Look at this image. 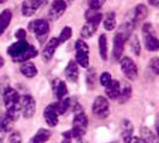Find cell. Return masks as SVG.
Listing matches in <instances>:
<instances>
[{"label": "cell", "mask_w": 159, "mask_h": 143, "mask_svg": "<svg viewBox=\"0 0 159 143\" xmlns=\"http://www.w3.org/2000/svg\"><path fill=\"white\" fill-rule=\"evenodd\" d=\"M92 113L97 118L105 119L110 115V107H109V100L103 95L96 97L93 104H92Z\"/></svg>", "instance_id": "6"}, {"label": "cell", "mask_w": 159, "mask_h": 143, "mask_svg": "<svg viewBox=\"0 0 159 143\" xmlns=\"http://www.w3.org/2000/svg\"><path fill=\"white\" fill-rule=\"evenodd\" d=\"M20 111L25 119H30L36 112V100L30 94H25L20 98Z\"/></svg>", "instance_id": "7"}, {"label": "cell", "mask_w": 159, "mask_h": 143, "mask_svg": "<svg viewBox=\"0 0 159 143\" xmlns=\"http://www.w3.org/2000/svg\"><path fill=\"white\" fill-rule=\"evenodd\" d=\"M75 62L77 64L81 67V68H89L90 66V48H89L88 43L84 40L75 41Z\"/></svg>", "instance_id": "5"}, {"label": "cell", "mask_w": 159, "mask_h": 143, "mask_svg": "<svg viewBox=\"0 0 159 143\" xmlns=\"http://www.w3.org/2000/svg\"><path fill=\"white\" fill-rule=\"evenodd\" d=\"M48 0H23L22 2V15L24 17L34 16L41 7L47 4Z\"/></svg>", "instance_id": "10"}, {"label": "cell", "mask_w": 159, "mask_h": 143, "mask_svg": "<svg viewBox=\"0 0 159 143\" xmlns=\"http://www.w3.org/2000/svg\"><path fill=\"white\" fill-rule=\"evenodd\" d=\"M59 46H60V42L57 40V37H53V38H50V40L46 43V46H44L42 53H41L42 61H43L44 63H48V62L53 58V56L55 54L56 49H57Z\"/></svg>", "instance_id": "12"}, {"label": "cell", "mask_w": 159, "mask_h": 143, "mask_svg": "<svg viewBox=\"0 0 159 143\" xmlns=\"http://www.w3.org/2000/svg\"><path fill=\"white\" fill-rule=\"evenodd\" d=\"M65 1H66V4H67V5H70V4L73 2V0H65Z\"/></svg>", "instance_id": "47"}, {"label": "cell", "mask_w": 159, "mask_h": 143, "mask_svg": "<svg viewBox=\"0 0 159 143\" xmlns=\"http://www.w3.org/2000/svg\"><path fill=\"white\" fill-rule=\"evenodd\" d=\"M39 55V50L36 49V48L31 46L30 44V47L28 48L25 51H24L22 55H19L18 57H15V58H12V61L15 62V63H24V62H26V61H30L31 58L34 57H36V56Z\"/></svg>", "instance_id": "20"}, {"label": "cell", "mask_w": 159, "mask_h": 143, "mask_svg": "<svg viewBox=\"0 0 159 143\" xmlns=\"http://www.w3.org/2000/svg\"><path fill=\"white\" fill-rule=\"evenodd\" d=\"M65 76L70 82H77L79 79V66L74 60L68 61V63L65 68Z\"/></svg>", "instance_id": "17"}, {"label": "cell", "mask_w": 159, "mask_h": 143, "mask_svg": "<svg viewBox=\"0 0 159 143\" xmlns=\"http://www.w3.org/2000/svg\"><path fill=\"white\" fill-rule=\"evenodd\" d=\"M126 42H127V40L120 32H117L114 36L111 51V58L114 62H120V60L122 58V54H123V50H125V43Z\"/></svg>", "instance_id": "9"}, {"label": "cell", "mask_w": 159, "mask_h": 143, "mask_svg": "<svg viewBox=\"0 0 159 143\" xmlns=\"http://www.w3.org/2000/svg\"><path fill=\"white\" fill-rule=\"evenodd\" d=\"M98 50H99V56L103 61L108 60V37L105 33H101L98 38Z\"/></svg>", "instance_id": "27"}, {"label": "cell", "mask_w": 159, "mask_h": 143, "mask_svg": "<svg viewBox=\"0 0 159 143\" xmlns=\"http://www.w3.org/2000/svg\"><path fill=\"white\" fill-rule=\"evenodd\" d=\"M117 25L116 20V13L115 12H108L103 18V26L107 31H112Z\"/></svg>", "instance_id": "28"}, {"label": "cell", "mask_w": 159, "mask_h": 143, "mask_svg": "<svg viewBox=\"0 0 159 143\" xmlns=\"http://www.w3.org/2000/svg\"><path fill=\"white\" fill-rule=\"evenodd\" d=\"M4 137H5V134L0 131V143H4Z\"/></svg>", "instance_id": "46"}, {"label": "cell", "mask_w": 159, "mask_h": 143, "mask_svg": "<svg viewBox=\"0 0 159 143\" xmlns=\"http://www.w3.org/2000/svg\"><path fill=\"white\" fill-rule=\"evenodd\" d=\"M72 35H73V30H72L71 26H65L64 29L61 30V32H60L59 37H57V40H59V42H60V44H62V43H65V42H67V41L72 37Z\"/></svg>", "instance_id": "33"}, {"label": "cell", "mask_w": 159, "mask_h": 143, "mask_svg": "<svg viewBox=\"0 0 159 143\" xmlns=\"http://www.w3.org/2000/svg\"><path fill=\"white\" fill-rule=\"evenodd\" d=\"M29 47H30V44L26 41H17L7 48V55L11 56V58L18 57L19 55H22Z\"/></svg>", "instance_id": "15"}, {"label": "cell", "mask_w": 159, "mask_h": 143, "mask_svg": "<svg viewBox=\"0 0 159 143\" xmlns=\"http://www.w3.org/2000/svg\"><path fill=\"white\" fill-rule=\"evenodd\" d=\"M128 41H129V46H130L132 53L135 56H140V54H141V44H140L139 37L136 36L135 33H133V35L128 38Z\"/></svg>", "instance_id": "32"}, {"label": "cell", "mask_w": 159, "mask_h": 143, "mask_svg": "<svg viewBox=\"0 0 159 143\" xmlns=\"http://www.w3.org/2000/svg\"><path fill=\"white\" fill-rule=\"evenodd\" d=\"M7 0H0V4H4V2H6Z\"/></svg>", "instance_id": "48"}, {"label": "cell", "mask_w": 159, "mask_h": 143, "mask_svg": "<svg viewBox=\"0 0 159 143\" xmlns=\"http://www.w3.org/2000/svg\"><path fill=\"white\" fill-rule=\"evenodd\" d=\"M4 64H5V60H4V57H1V56H0V68H2V67H4Z\"/></svg>", "instance_id": "44"}, {"label": "cell", "mask_w": 159, "mask_h": 143, "mask_svg": "<svg viewBox=\"0 0 159 143\" xmlns=\"http://www.w3.org/2000/svg\"><path fill=\"white\" fill-rule=\"evenodd\" d=\"M143 46L148 51H158L159 50V38L156 36V31L151 23H145L141 28Z\"/></svg>", "instance_id": "4"}, {"label": "cell", "mask_w": 159, "mask_h": 143, "mask_svg": "<svg viewBox=\"0 0 159 143\" xmlns=\"http://www.w3.org/2000/svg\"><path fill=\"white\" fill-rule=\"evenodd\" d=\"M147 15H148V8H147L146 5H143V4L136 5L135 7L132 8L127 13V16L129 18H132V20L135 24L143 22V19L147 17Z\"/></svg>", "instance_id": "13"}, {"label": "cell", "mask_w": 159, "mask_h": 143, "mask_svg": "<svg viewBox=\"0 0 159 143\" xmlns=\"http://www.w3.org/2000/svg\"><path fill=\"white\" fill-rule=\"evenodd\" d=\"M141 138L145 141V143H159V137L157 134H154L146 127L141 128Z\"/></svg>", "instance_id": "31"}, {"label": "cell", "mask_w": 159, "mask_h": 143, "mask_svg": "<svg viewBox=\"0 0 159 143\" xmlns=\"http://www.w3.org/2000/svg\"><path fill=\"white\" fill-rule=\"evenodd\" d=\"M112 143H114V142H112Z\"/></svg>", "instance_id": "50"}, {"label": "cell", "mask_w": 159, "mask_h": 143, "mask_svg": "<svg viewBox=\"0 0 159 143\" xmlns=\"http://www.w3.org/2000/svg\"><path fill=\"white\" fill-rule=\"evenodd\" d=\"M71 103H72L71 99L66 97V98L61 99V100H57L56 103H53V105H54V107H55L57 115L60 116V115H64V113L67 112V110L71 107Z\"/></svg>", "instance_id": "30"}, {"label": "cell", "mask_w": 159, "mask_h": 143, "mask_svg": "<svg viewBox=\"0 0 159 143\" xmlns=\"http://www.w3.org/2000/svg\"><path fill=\"white\" fill-rule=\"evenodd\" d=\"M132 94H133V88L130 86V84L129 82H125L123 85L121 84V93H120L117 102L120 104L127 103L128 100L132 98Z\"/></svg>", "instance_id": "25"}, {"label": "cell", "mask_w": 159, "mask_h": 143, "mask_svg": "<svg viewBox=\"0 0 159 143\" xmlns=\"http://www.w3.org/2000/svg\"><path fill=\"white\" fill-rule=\"evenodd\" d=\"M2 99L6 107V113L13 122H16L20 116V95L11 86L2 93Z\"/></svg>", "instance_id": "2"}, {"label": "cell", "mask_w": 159, "mask_h": 143, "mask_svg": "<svg viewBox=\"0 0 159 143\" xmlns=\"http://www.w3.org/2000/svg\"><path fill=\"white\" fill-rule=\"evenodd\" d=\"M20 73L23 74L25 78L28 79H31V78H35L37 75V67L35 66L34 62H30V61H26L24 63L20 64V68H19Z\"/></svg>", "instance_id": "22"}, {"label": "cell", "mask_w": 159, "mask_h": 143, "mask_svg": "<svg viewBox=\"0 0 159 143\" xmlns=\"http://www.w3.org/2000/svg\"><path fill=\"white\" fill-rule=\"evenodd\" d=\"M61 143H72V138H65L61 141Z\"/></svg>", "instance_id": "45"}, {"label": "cell", "mask_w": 159, "mask_h": 143, "mask_svg": "<svg viewBox=\"0 0 159 143\" xmlns=\"http://www.w3.org/2000/svg\"><path fill=\"white\" fill-rule=\"evenodd\" d=\"M130 143H145L141 137H135V136H133V138H132V142Z\"/></svg>", "instance_id": "42"}, {"label": "cell", "mask_w": 159, "mask_h": 143, "mask_svg": "<svg viewBox=\"0 0 159 143\" xmlns=\"http://www.w3.org/2000/svg\"><path fill=\"white\" fill-rule=\"evenodd\" d=\"M67 4L65 0H54L50 4V7L48 10V18L50 20H57L59 18H61L62 15L66 12L67 10Z\"/></svg>", "instance_id": "11"}, {"label": "cell", "mask_w": 159, "mask_h": 143, "mask_svg": "<svg viewBox=\"0 0 159 143\" xmlns=\"http://www.w3.org/2000/svg\"><path fill=\"white\" fill-rule=\"evenodd\" d=\"M150 68L152 72H154L157 75H159V57L154 56L150 60Z\"/></svg>", "instance_id": "36"}, {"label": "cell", "mask_w": 159, "mask_h": 143, "mask_svg": "<svg viewBox=\"0 0 159 143\" xmlns=\"http://www.w3.org/2000/svg\"><path fill=\"white\" fill-rule=\"evenodd\" d=\"M10 87V81H8V78L5 75L0 79V93L2 94L7 88Z\"/></svg>", "instance_id": "38"}, {"label": "cell", "mask_w": 159, "mask_h": 143, "mask_svg": "<svg viewBox=\"0 0 159 143\" xmlns=\"http://www.w3.org/2000/svg\"><path fill=\"white\" fill-rule=\"evenodd\" d=\"M15 36H16V38L18 41H25V38H26V31L24 29H18L16 33H15Z\"/></svg>", "instance_id": "40"}, {"label": "cell", "mask_w": 159, "mask_h": 143, "mask_svg": "<svg viewBox=\"0 0 159 143\" xmlns=\"http://www.w3.org/2000/svg\"><path fill=\"white\" fill-rule=\"evenodd\" d=\"M121 134H122V138H123V143H130L132 138H133V134H134V125L129 119H123L121 123Z\"/></svg>", "instance_id": "18"}, {"label": "cell", "mask_w": 159, "mask_h": 143, "mask_svg": "<svg viewBox=\"0 0 159 143\" xmlns=\"http://www.w3.org/2000/svg\"><path fill=\"white\" fill-rule=\"evenodd\" d=\"M121 93V82L119 80H111L110 84L105 87V95L110 100H117Z\"/></svg>", "instance_id": "19"}, {"label": "cell", "mask_w": 159, "mask_h": 143, "mask_svg": "<svg viewBox=\"0 0 159 143\" xmlns=\"http://www.w3.org/2000/svg\"><path fill=\"white\" fill-rule=\"evenodd\" d=\"M120 66H121V69L123 72L125 76L127 78L128 80L133 81L138 78V67H136V63L129 57V56H125L120 60Z\"/></svg>", "instance_id": "8"}, {"label": "cell", "mask_w": 159, "mask_h": 143, "mask_svg": "<svg viewBox=\"0 0 159 143\" xmlns=\"http://www.w3.org/2000/svg\"><path fill=\"white\" fill-rule=\"evenodd\" d=\"M28 29L35 35L36 40L40 42V44H43L47 42L48 35H49V23L46 19H35L29 23Z\"/></svg>", "instance_id": "3"}, {"label": "cell", "mask_w": 159, "mask_h": 143, "mask_svg": "<svg viewBox=\"0 0 159 143\" xmlns=\"http://www.w3.org/2000/svg\"><path fill=\"white\" fill-rule=\"evenodd\" d=\"M111 80H112V78H111V75H110V73L103 72V73L101 74V76H99V84H101L103 87H107V86L110 84Z\"/></svg>", "instance_id": "35"}, {"label": "cell", "mask_w": 159, "mask_h": 143, "mask_svg": "<svg viewBox=\"0 0 159 143\" xmlns=\"http://www.w3.org/2000/svg\"><path fill=\"white\" fill-rule=\"evenodd\" d=\"M50 136H52V131L50 130L41 128L28 143H46L50 138Z\"/></svg>", "instance_id": "24"}, {"label": "cell", "mask_w": 159, "mask_h": 143, "mask_svg": "<svg viewBox=\"0 0 159 143\" xmlns=\"http://www.w3.org/2000/svg\"><path fill=\"white\" fill-rule=\"evenodd\" d=\"M43 117L44 120L50 128H54L59 124V115L56 112L55 107L53 104H49L43 111Z\"/></svg>", "instance_id": "16"}, {"label": "cell", "mask_w": 159, "mask_h": 143, "mask_svg": "<svg viewBox=\"0 0 159 143\" xmlns=\"http://www.w3.org/2000/svg\"><path fill=\"white\" fill-rule=\"evenodd\" d=\"M52 88H53V93L55 95L56 100H61L68 94L66 82L60 79H54L52 81Z\"/></svg>", "instance_id": "14"}, {"label": "cell", "mask_w": 159, "mask_h": 143, "mask_svg": "<svg viewBox=\"0 0 159 143\" xmlns=\"http://www.w3.org/2000/svg\"><path fill=\"white\" fill-rule=\"evenodd\" d=\"M79 143H88V142H85V141H79Z\"/></svg>", "instance_id": "49"}, {"label": "cell", "mask_w": 159, "mask_h": 143, "mask_svg": "<svg viewBox=\"0 0 159 143\" xmlns=\"http://www.w3.org/2000/svg\"><path fill=\"white\" fill-rule=\"evenodd\" d=\"M85 19L86 22H95L99 23L103 20V15L99 10H93V8H88L85 11Z\"/></svg>", "instance_id": "29"}, {"label": "cell", "mask_w": 159, "mask_h": 143, "mask_svg": "<svg viewBox=\"0 0 159 143\" xmlns=\"http://www.w3.org/2000/svg\"><path fill=\"white\" fill-rule=\"evenodd\" d=\"M13 123L15 122L10 118V116L6 112L0 113V131L1 132H4V134L10 132L12 130V128H13Z\"/></svg>", "instance_id": "26"}, {"label": "cell", "mask_w": 159, "mask_h": 143, "mask_svg": "<svg viewBox=\"0 0 159 143\" xmlns=\"http://www.w3.org/2000/svg\"><path fill=\"white\" fill-rule=\"evenodd\" d=\"M86 85L90 89H93L96 86V69L89 68L86 72Z\"/></svg>", "instance_id": "34"}, {"label": "cell", "mask_w": 159, "mask_h": 143, "mask_svg": "<svg viewBox=\"0 0 159 143\" xmlns=\"http://www.w3.org/2000/svg\"><path fill=\"white\" fill-rule=\"evenodd\" d=\"M11 20H12V11L10 8L2 10L0 13V36L6 31Z\"/></svg>", "instance_id": "23"}, {"label": "cell", "mask_w": 159, "mask_h": 143, "mask_svg": "<svg viewBox=\"0 0 159 143\" xmlns=\"http://www.w3.org/2000/svg\"><path fill=\"white\" fill-rule=\"evenodd\" d=\"M156 132H157V136L159 137V113L157 115V120H156Z\"/></svg>", "instance_id": "43"}, {"label": "cell", "mask_w": 159, "mask_h": 143, "mask_svg": "<svg viewBox=\"0 0 159 143\" xmlns=\"http://www.w3.org/2000/svg\"><path fill=\"white\" fill-rule=\"evenodd\" d=\"M147 2L153 7H159V0H147Z\"/></svg>", "instance_id": "41"}, {"label": "cell", "mask_w": 159, "mask_h": 143, "mask_svg": "<svg viewBox=\"0 0 159 143\" xmlns=\"http://www.w3.org/2000/svg\"><path fill=\"white\" fill-rule=\"evenodd\" d=\"M99 26V23H95V22H86L84 24V26L80 30V36L83 40H89L96 33L97 29Z\"/></svg>", "instance_id": "21"}, {"label": "cell", "mask_w": 159, "mask_h": 143, "mask_svg": "<svg viewBox=\"0 0 159 143\" xmlns=\"http://www.w3.org/2000/svg\"><path fill=\"white\" fill-rule=\"evenodd\" d=\"M107 0H89V8L101 10Z\"/></svg>", "instance_id": "37"}, {"label": "cell", "mask_w": 159, "mask_h": 143, "mask_svg": "<svg viewBox=\"0 0 159 143\" xmlns=\"http://www.w3.org/2000/svg\"><path fill=\"white\" fill-rule=\"evenodd\" d=\"M10 143H23L22 140V135L18 132V131H13L11 135H10Z\"/></svg>", "instance_id": "39"}, {"label": "cell", "mask_w": 159, "mask_h": 143, "mask_svg": "<svg viewBox=\"0 0 159 143\" xmlns=\"http://www.w3.org/2000/svg\"><path fill=\"white\" fill-rule=\"evenodd\" d=\"M72 109L74 112V118H73V124H72L71 135L72 138H75V140L80 141L88 131L89 118L86 113L83 110V107L78 103L75 104Z\"/></svg>", "instance_id": "1"}]
</instances>
